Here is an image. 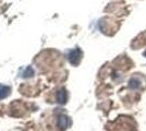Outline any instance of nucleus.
Returning a JSON list of instances; mask_svg holds the SVG:
<instances>
[{"label": "nucleus", "instance_id": "20e7f679", "mask_svg": "<svg viewBox=\"0 0 146 131\" xmlns=\"http://www.w3.org/2000/svg\"><path fill=\"white\" fill-rule=\"evenodd\" d=\"M9 93H10V87L0 84V100L7 97V96L9 95Z\"/></svg>", "mask_w": 146, "mask_h": 131}, {"label": "nucleus", "instance_id": "39448f33", "mask_svg": "<svg viewBox=\"0 0 146 131\" xmlns=\"http://www.w3.org/2000/svg\"><path fill=\"white\" fill-rule=\"evenodd\" d=\"M141 85V82L137 80V79H131L130 81H129V87H131V88H137V87H140Z\"/></svg>", "mask_w": 146, "mask_h": 131}, {"label": "nucleus", "instance_id": "7ed1b4c3", "mask_svg": "<svg viewBox=\"0 0 146 131\" xmlns=\"http://www.w3.org/2000/svg\"><path fill=\"white\" fill-rule=\"evenodd\" d=\"M57 98H58V102L60 104H64L66 100H67V93H66V90H60L58 94H57Z\"/></svg>", "mask_w": 146, "mask_h": 131}, {"label": "nucleus", "instance_id": "f257e3e1", "mask_svg": "<svg viewBox=\"0 0 146 131\" xmlns=\"http://www.w3.org/2000/svg\"><path fill=\"white\" fill-rule=\"evenodd\" d=\"M81 56H82L81 50L74 49L69 54V60L72 65H78L80 63V60H81Z\"/></svg>", "mask_w": 146, "mask_h": 131}, {"label": "nucleus", "instance_id": "f03ea898", "mask_svg": "<svg viewBox=\"0 0 146 131\" xmlns=\"http://www.w3.org/2000/svg\"><path fill=\"white\" fill-rule=\"evenodd\" d=\"M58 125L61 129H66L69 125V119H68L67 116H60L58 119Z\"/></svg>", "mask_w": 146, "mask_h": 131}]
</instances>
